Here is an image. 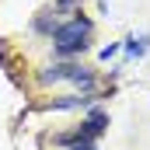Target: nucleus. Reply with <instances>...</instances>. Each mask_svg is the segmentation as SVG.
I'll list each match as a JSON object with an SVG mask.
<instances>
[{
    "label": "nucleus",
    "mask_w": 150,
    "mask_h": 150,
    "mask_svg": "<svg viewBox=\"0 0 150 150\" xmlns=\"http://www.w3.org/2000/svg\"><path fill=\"white\" fill-rule=\"evenodd\" d=\"M87 35H91V21L77 14L74 21H67V25H59L52 32V45H56L59 56H74V52H84L87 49V42H84Z\"/></svg>",
    "instance_id": "nucleus-1"
},
{
    "label": "nucleus",
    "mask_w": 150,
    "mask_h": 150,
    "mask_svg": "<svg viewBox=\"0 0 150 150\" xmlns=\"http://www.w3.org/2000/svg\"><path fill=\"white\" fill-rule=\"evenodd\" d=\"M80 126H84V133L94 140L98 133H105V129H108V115L101 112V108H91V112H87V122H80Z\"/></svg>",
    "instance_id": "nucleus-2"
},
{
    "label": "nucleus",
    "mask_w": 150,
    "mask_h": 150,
    "mask_svg": "<svg viewBox=\"0 0 150 150\" xmlns=\"http://www.w3.org/2000/svg\"><path fill=\"white\" fill-rule=\"evenodd\" d=\"M67 80H74V84H80V87H91V84H94V77L87 74L84 67H67Z\"/></svg>",
    "instance_id": "nucleus-3"
},
{
    "label": "nucleus",
    "mask_w": 150,
    "mask_h": 150,
    "mask_svg": "<svg viewBox=\"0 0 150 150\" xmlns=\"http://www.w3.org/2000/svg\"><path fill=\"white\" fill-rule=\"evenodd\" d=\"M147 35H140V38H126V49H129V56H143L147 52Z\"/></svg>",
    "instance_id": "nucleus-4"
},
{
    "label": "nucleus",
    "mask_w": 150,
    "mask_h": 150,
    "mask_svg": "<svg viewBox=\"0 0 150 150\" xmlns=\"http://www.w3.org/2000/svg\"><path fill=\"white\" fill-rule=\"evenodd\" d=\"M35 28H38V32H49V35H52V32L59 28V21H56V18H52V14L45 11V14H42V18L35 21Z\"/></svg>",
    "instance_id": "nucleus-5"
},
{
    "label": "nucleus",
    "mask_w": 150,
    "mask_h": 150,
    "mask_svg": "<svg viewBox=\"0 0 150 150\" xmlns=\"http://www.w3.org/2000/svg\"><path fill=\"white\" fill-rule=\"evenodd\" d=\"M87 98H59V101H52L49 108H74V105H84Z\"/></svg>",
    "instance_id": "nucleus-6"
},
{
    "label": "nucleus",
    "mask_w": 150,
    "mask_h": 150,
    "mask_svg": "<svg viewBox=\"0 0 150 150\" xmlns=\"http://www.w3.org/2000/svg\"><path fill=\"white\" fill-rule=\"evenodd\" d=\"M115 52H119V45H105V49H101V59H112Z\"/></svg>",
    "instance_id": "nucleus-7"
},
{
    "label": "nucleus",
    "mask_w": 150,
    "mask_h": 150,
    "mask_svg": "<svg viewBox=\"0 0 150 150\" xmlns=\"http://www.w3.org/2000/svg\"><path fill=\"white\" fill-rule=\"evenodd\" d=\"M70 150H94V143H91V140H84V143H74Z\"/></svg>",
    "instance_id": "nucleus-8"
},
{
    "label": "nucleus",
    "mask_w": 150,
    "mask_h": 150,
    "mask_svg": "<svg viewBox=\"0 0 150 150\" xmlns=\"http://www.w3.org/2000/svg\"><path fill=\"white\" fill-rule=\"evenodd\" d=\"M77 0H56V7H59V11H67V7H74Z\"/></svg>",
    "instance_id": "nucleus-9"
}]
</instances>
